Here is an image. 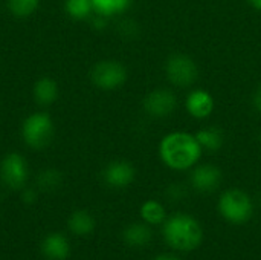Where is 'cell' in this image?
<instances>
[{
  "instance_id": "4316f807",
  "label": "cell",
  "mask_w": 261,
  "mask_h": 260,
  "mask_svg": "<svg viewBox=\"0 0 261 260\" xmlns=\"http://www.w3.org/2000/svg\"><path fill=\"white\" fill-rule=\"evenodd\" d=\"M154 260H180V259H177V257H173V256H159V257H156Z\"/></svg>"
},
{
  "instance_id": "3957f363",
  "label": "cell",
  "mask_w": 261,
  "mask_h": 260,
  "mask_svg": "<svg viewBox=\"0 0 261 260\" xmlns=\"http://www.w3.org/2000/svg\"><path fill=\"white\" fill-rule=\"evenodd\" d=\"M219 213L231 224H245L252 218L254 204L246 192L240 188H229L220 195Z\"/></svg>"
},
{
  "instance_id": "8fae6325",
  "label": "cell",
  "mask_w": 261,
  "mask_h": 260,
  "mask_svg": "<svg viewBox=\"0 0 261 260\" xmlns=\"http://www.w3.org/2000/svg\"><path fill=\"white\" fill-rule=\"evenodd\" d=\"M216 107L214 97L205 89H193L185 98V109L190 116L196 120H206L213 115Z\"/></svg>"
},
{
  "instance_id": "d4e9b609",
  "label": "cell",
  "mask_w": 261,
  "mask_h": 260,
  "mask_svg": "<svg viewBox=\"0 0 261 260\" xmlns=\"http://www.w3.org/2000/svg\"><path fill=\"white\" fill-rule=\"evenodd\" d=\"M252 107L261 115V84L252 93Z\"/></svg>"
},
{
  "instance_id": "484cf974",
  "label": "cell",
  "mask_w": 261,
  "mask_h": 260,
  "mask_svg": "<svg viewBox=\"0 0 261 260\" xmlns=\"http://www.w3.org/2000/svg\"><path fill=\"white\" fill-rule=\"evenodd\" d=\"M252 8H255V9H258L261 11V0H246Z\"/></svg>"
},
{
  "instance_id": "7a4b0ae2",
  "label": "cell",
  "mask_w": 261,
  "mask_h": 260,
  "mask_svg": "<svg viewBox=\"0 0 261 260\" xmlns=\"http://www.w3.org/2000/svg\"><path fill=\"white\" fill-rule=\"evenodd\" d=\"M162 234L167 244L177 251H193L202 244L203 239V230L200 224L193 216L184 213L167 218Z\"/></svg>"
},
{
  "instance_id": "ba28073f",
  "label": "cell",
  "mask_w": 261,
  "mask_h": 260,
  "mask_svg": "<svg viewBox=\"0 0 261 260\" xmlns=\"http://www.w3.org/2000/svg\"><path fill=\"white\" fill-rule=\"evenodd\" d=\"M142 107L151 118H167L177 109V97L171 89L156 87L144 97Z\"/></svg>"
},
{
  "instance_id": "7402d4cb",
  "label": "cell",
  "mask_w": 261,
  "mask_h": 260,
  "mask_svg": "<svg viewBox=\"0 0 261 260\" xmlns=\"http://www.w3.org/2000/svg\"><path fill=\"white\" fill-rule=\"evenodd\" d=\"M185 195H187V190H185L180 184H171V185L167 188V196H168L171 201H179V199H182Z\"/></svg>"
},
{
  "instance_id": "e0dca14e",
  "label": "cell",
  "mask_w": 261,
  "mask_h": 260,
  "mask_svg": "<svg viewBox=\"0 0 261 260\" xmlns=\"http://www.w3.org/2000/svg\"><path fill=\"white\" fill-rule=\"evenodd\" d=\"M141 218L145 224H148L150 227L151 225H161L167 221V211H165V207L156 201V199H148L145 201L142 205H141Z\"/></svg>"
},
{
  "instance_id": "277c9868",
  "label": "cell",
  "mask_w": 261,
  "mask_h": 260,
  "mask_svg": "<svg viewBox=\"0 0 261 260\" xmlns=\"http://www.w3.org/2000/svg\"><path fill=\"white\" fill-rule=\"evenodd\" d=\"M54 121L44 112H35L26 116L21 124V138L26 146L35 150L47 147L54 138Z\"/></svg>"
},
{
  "instance_id": "d6986e66",
  "label": "cell",
  "mask_w": 261,
  "mask_h": 260,
  "mask_svg": "<svg viewBox=\"0 0 261 260\" xmlns=\"http://www.w3.org/2000/svg\"><path fill=\"white\" fill-rule=\"evenodd\" d=\"M64 11L72 20H89L93 15L92 0H64Z\"/></svg>"
},
{
  "instance_id": "f1b7e54d",
  "label": "cell",
  "mask_w": 261,
  "mask_h": 260,
  "mask_svg": "<svg viewBox=\"0 0 261 260\" xmlns=\"http://www.w3.org/2000/svg\"><path fill=\"white\" fill-rule=\"evenodd\" d=\"M260 201H261V196H260Z\"/></svg>"
},
{
  "instance_id": "5b68a950",
  "label": "cell",
  "mask_w": 261,
  "mask_h": 260,
  "mask_svg": "<svg viewBox=\"0 0 261 260\" xmlns=\"http://www.w3.org/2000/svg\"><path fill=\"white\" fill-rule=\"evenodd\" d=\"M165 77L174 87H191L199 80V67L187 54H171L165 61Z\"/></svg>"
},
{
  "instance_id": "4fadbf2b",
  "label": "cell",
  "mask_w": 261,
  "mask_h": 260,
  "mask_svg": "<svg viewBox=\"0 0 261 260\" xmlns=\"http://www.w3.org/2000/svg\"><path fill=\"white\" fill-rule=\"evenodd\" d=\"M153 238V233H151V228L148 224L145 222H135V224H130L128 227H125L124 233H122V239L124 242L128 245V247H133V248H141V247H145L150 244Z\"/></svg>"
},
{
  "instance_id": "83f0119b",
  "label": "cell",
  "mask_w": 261,
  "mask_h": 260,
  "mask_svg": "<svg viewBox=\"0 0 261 260\" xmlns=\"http://www.w3.org/2000/svg\"><path fill=\"white\" fill-rule=\"evenodd\" d=\"M258 139H260V144H261V130H260V135H258Z\"/></svg>"
},
{
  "instance_id": "cb8c5ba5",
  "label": "cell",
  "mask_w": 261,
  "mask_h": 260,
  "mask_svg": "<svg viewBox=\"0 0 261 260\" xmlns=\"http://www.w3.org/2000/svg\"><path fill=\"white\" fill-rule=\"evenodd\" d=\"M119 26H121V28H119V29H121V34H122L124 37H133L135 32L138 31L136 25H135L133 21H130V20H124Z\"/></svg>"
},
{
  "instance_id": "9c48e42d",
  "label": "cell",
  "mask_w": 261,
  "mask_h": 260,
  "mask_svg": "<svg viewBox=\"0 0 261 260\" xmlns=\"http://www.w3.org/2000/svg\"><path fill=\"white\" fill-rule=\"evenodd\" d=\"M222 170L213 164H197L191 172V187L199 193L216 192L222 184Z\"/></svg>"
},
{
  "instance_id": "9a60e30c",
  "label": "cell",
  "mask_w": 261,
  "mask_h": 260,
  "mask_svg": "<svg viewBox=\"0 0 261 260\" xmlns=\"http://www.w3.org/2000/svg\"><path fill=\"white\" fill-rule=\"evenodd\" d=\"M67 228L75 236H89L96 228V221L87 210H76L67 219Z\"/></svg>"
},
{
  "instance_id": "ffe728a7",
  "label": "cell",
  "mask_w": 261,
  "mask_h": 260,
  "mask_svg": "<svg viewBox=\"0 0 261 260\" xmlns=\"http://www.w3.org/2000/svg\"><path fill=\"white\" fill-rule=\"evenodd\" d=\"M63 182V176L57 169H46L40 172L37 178V187L41 192H54L57 190Z\"/></svg>"
},
{
  "instance_id": "603a6c76",
  "label": "cell",
  "mask_w": 261,
  "mask_h": 260,
  "mask_svg": "<svg viewBox=\"0 0 261 260\" xmlns=\"http://www.w3.org/2000/svg\"><path fill=\"white\" fill-rule=\"evenodd\" d=\"M21 192V201L24 204H34L37 201V190L35 188H31V187H24L20 190Z\"/></svg>"
},
{
  "instance_id": "30bf717a",
  "label": "cell",
  "mask_w": 261,
  "mask_h": 260,
  "mask_svg": "<svg viewBox=\"0 0 261 260\" xmlns=\"http://www.w3.org/2000/svg\"><path fill=\"white\" fill-rule=\"evenodd\" d=\"M136 170L128 161H112L102 170V181L110 188H125L133 184Z\"/></svg>"
},
{
  "instance_id": "ac0fdd59",
  "label": "cell",
  "mask_w": 261,
  "mask_h": 260,
  "mask_svg": "<svg viewBox=\"0 0 261 260\" xmlns=\"http://www.w3.org/2000/svg\"><path fill=\"white\" fill-rule=\"evenodd\" d=\"M93 12L106 18L124 14L133 3V0H92Z\"/></svg>"
},
{
  "instance_id": "44dd1931",
  "label": "cell",
  "mask_w": 261,
  "mask_h": 260,
  "mask_svg": "<svg viewBox=\"0 0 261 260\" xmlns=\"http://www.w3.org/2000/svg\"><path fill=\"white\" fill-rule=\"evenodd\" d=\"M40 5V0H6L8 11L18 18H26L32 15Z\"/></svg>"
},
{
  "instance_id": "7c38bea8",
  "label": "cell",
  "mask_w": 261,
  "mask_h": 260,
  "mask_svg": "<svg viewBox=\"0 0 261 260\" xmlns=\"http://www.w3.org/2000/svg\"><path fill=\"white\" fill-rule=\"evenodd\" d=\"M40 248L47 260H66L70 256V242L63 233H49L43 238Z\"/></svg>"
},
{
  "instance_id": "2e32d148",
  "label": "cell",
  "mask_w": 261,
  "mask_h": 260,
  "mask_svg": "<svg viewBox=\"0 0 261 260\" xmlns=\"http://www.w3.org/2000/svg\"><path fill=\"white\" fill-rule=\"evenodd\" d=\"M60 95V87L50 77H43L34 84V98L41 106H50L57 101Z\"/></svg>"
},
{
  "instance_id": "8992f818",
  "label": "cell",
  "mask_w": 261,
  "mask_h": 260,
  "mask_svg": "<svg viewBox=\"0 0 261 260\" xmlns=\"http://www.w3.org/2000/svg\"><path fill=\"white\" fill-rule=\"evenodd\" d=\"M125 66L118 60H101L90 70V81L101 90H116L127 81Z\"/></svg>"
},
{
  "instance_id": "52a82bcc",
  "label": "cell",
  "mask_w": 261,
  "mask_h": 260,
  "mask_svg": "<svg viewBox=\"0 0 261 260\" xmlns=\"http://www.w3.org/2000/svg\"><path fill=\"white\" fill-rule=\"evenodd\" d=\"M29 178V167L24 159L17 152H11L0 161V179L11 190H21L26 187Z\"/></svg>"
},
{
  "instance_id": "6da1fadb",
  "label": "cell",
  "mask_w": 261,
  "mask_h": 260,
  "mask_svg": "<svg viewBox=\"0 0 261 260\" xmlns=\"http://www.w3.org/2000/svg\"><path fill=\"white\" fill-rule=\"evenodd\" d=\"M161 161L171 170L185 172L199 164L203 149L194 133L176 130L167 133L158 147Z\"/></svg>"
},
{
  "instance_id": "5bb4252c",
  "label": "cell",
  "mask_w": 261,
  "mask_h": 260,
  "mask_svg": "<svg viewBox=\"0 0 261 260\" xmlns=\"http://www.w3.org/2000/svg\"><path fill=\"white\" fill-rule=\"evenodd\" d=\"M196 138L200 144V147L203 149V152H210V153H216L219 152L223 144H225V133L222 129L216 127V126H208V127H202L200 130H197Z\"/></svg>"
}]
</instances>
